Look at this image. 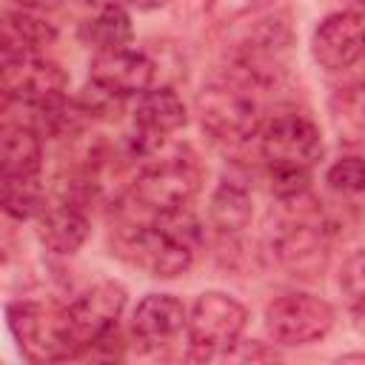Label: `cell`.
Instances as JSON below:
<instances>
[{
	"instance_id": "cell-20",
	"label": "cell",
	"mask_w": 365,
	"mask_h": 365,
	"mask_svg": "<svg viewBox=\"0 0 365 365\" xmlns=\"http://www.w3.org/2000/svg\"><path fill=\"white\" fill-rule=\"evenodd\" d=\"M3 188V211L14 220H29L34 214H43V185L37 177H11L0 182Z\"/></svg>"
},
{
	"instance_id": "cell-2",
	"label": "cell",
	"mask_w": 365,
	"mask_h": 365,
	"mask_svg": "<svg viewBox=\"0 0 365 365\" xmlns=\"http://www.w3.org/2000/svg\"><path fill=\"white\" fill-rule=\"evenodd\" d=\"M200 242V220L185 205L154 214L151 222L140 225L125 240V251H131V259L154 277H177L194 262Z\"/></svg>"
},
{
	"instance_id": "cell-18",
	"label": "cell",
	"mask_w": 365,
	"mask_h": 365,
	"mask_svg": "<svg viewBox=\"0 0 365 365\" xmlns=\"http://www.w3.org/2000/svg\"><path fill=\"white\" fill-rule=\"evenodd\" d=\"M208 217H211V225L220 234H237L251 220V197H248V191L242 185L225 180L211 197Z\"/></svg>"
},
{
	"instance_id": "cell-6",
	"label": "cell",
	"mask_w": 365,
	"mask_h": 365,
	"mask_svg": "<svg viewBox=\"0 0 365 365\" xmlns=\"http://www.w3.org/2000/svg\"><path fill=\"white\" fill-rule=\"evenodd\" d=\"M200 168L194 163V157H182V154H168L163 160L148 163L134 185H131V197L140 208L160 214V211H174V208H185L197 188H200Z\"/></svg>"
},
{
	"instance_id": "cell-26",
	"label": "cell",
	"mask_w": 365,
	"mask_h": 365,
	"mask_svg": "<svg viewBox=\"0 0 365 365\" xmlns=\"http://www.w3.org/2000/svg\"><path fill=\"white\" fill-rule=\"evenodd\" d=\"M23 3V9H51V6H57V0H20Z\"/></svg>"
},
{
	"instance_id": "cell-9",
	"label": "cell",
	"mask_w": 365,
	"mask_h": 365,
	"mask_svg": "<svg viewBox=\"0 0 365 365\" xmlns=\"http://www.w3.org/2000/svg\"><path fill=\"white\" fill-rule=\"evenodd\" d=\"M123 308H125V288L111 279L91 285L66 308V319L74 342L80 345V354L117 328V317L123 314Z\"/></svg>"
},
{
	"instance_id": "cell-19",
	"label": "cell",
	"mask_w": 365,
	"mask_h": 365,
	"mask_svg": "<svg viewBox=\"0 0 365 365\" xmlns=\"http://www.w3.org/2000/svg\"><path fill=\"white\" fill-rule=\"evenodd\" d=\"M131 17L123 6L108 3L106 9H100V14L94 20H88L86 26V40L91 46H97V51H117L125 48L131 43Z\"/></svg>"
},
{
	"instance_id": "cell-3",
	"label": "cell",
	"mask_w": 365,
	"mask_h": 365,
	"mask_svg": "<svg viewBox=\"0 0 365 365\" xmlns=\"http://www.w3.org/2000/svg\"><path fill=\"white\" fill-rule=\"evenodd\" d=\"M202 128L220 143H245L259 131V103L251 83L234 77L202 88L200 94Z\"/></svg>"
},
{
	"instance_id": "cell-21",
	"label": "cell",
	"mask_w": 365,
	"mask_h": 365,
	"mask_svg": "<svg viewBox=\"0 0 365 365\" xmlns=\"http://www.w3.org/2000/svg\"><path fill=\"white\" fill-rule=\"evenodd\" d=\"M331 111L345 140L365 143V86L339 88L331 100Z\"/></svg>"
},
{
	"instance_id": "cell-13",
	"label": "cell",
	"mask_w": 365,
	"mask_h": 365,
	"mask_svg": "<svg viewBox=\"0 0 365 365\" xmlns=\"http://www.w3.org/2000/svg\"><path fill=\"white\" fill-rule=\"evenodd\" d=\"M185 308L177 297L171 294H148L131 317V334L137 342H143L145 348L163 345L165 339H171L177 331H182L185 325Z\"/></svg>"
},
{
	"instance_id": "cell-10",
	"label": "cell",
	"mask_w": 365,
	"mask_h": 365,
	"mask_svg": "<svg viewBox=\"0 0 365 365\" xmlns=\"http://www.w3.org/2000/svg\"><path fill=\"white\" fill-rule=\"evenodd\" d=\"M314 57L328 71L351 68L365 57V17L356 11H336L314 31Z\"/></svg>"
},
{
	"instance_id": "cell-12",
	"label": "cell",
	"mask_w": 365,
	"mask_h": 365,
	"mask_svg": "<svg viewBox=\"0 0 365 365\" xmlns=\"http://www.w3.org/2000/svg\"><path fill=\"white\" fill-rule=\"evenodd\" d=\"M157 66L143 51L117 48V51H97L91 60V83L111 91L114 97H128L137 91H148L154 83Z\"/></svg>"
},
{
	"instance_id": "cell-17",
	"label": "cell",
	"mask_w": 365,
	"mask_h": 365,
	"mask_svg": "<svg viewBox=\"0 0 365 365\" xmlns=\"http://www.w3.org/2000/svg\"><path fill=\"white\" fill-rule=\"evenodd\" d=\"M57 37V29L40 17L34 9H17L6 14L3 23V54L17 51H37L40 46H48Z\"/></svg>"
},
{
	"instance_id": "cell-25",
	"label": "cell",
	"mask_w": 365,
	"mask_h": 365,
	"mask_svg": "<svg viewBox=\"0 0 365 365\" xmlns=\"http://www.w3.org/2000/svg\"><path fill=\"white\" fill-rule=\"evenodd\" d=\"M131 6H137L140 11H151V9H160L165 0H128Z\"/></svg>"
},
{
	"instance_id": "cell-27",
	"label": "cell",
	"mask_w": 365,
	"mask_h": 365,
	"mask_svg": "<svg viewBox=\"0 0 365 365\" xmlns=\"http://www.w3.org/2000/svg\"><path fill=\"white\" fill-rule=\"evenodd\" d=\"M359 3H362V6H365V0H359Z\"/></svg>"
},
{
	"instance_id": "cell-16",
	"label": "cell",
	"mask_w": 365,
	"mask_h": 365,
	"mask_svg": "<svg viewBox=\"0 0 365 365\" xmlns=\"http://www.w3.org/2000/svg\"><path fill=\"white\" fill-rule=\"evenodd\" d=\"M37 234L54 254H74L88 237V220L74 205H54L43 211Z\"/></svg>"
},
{
	"instance_id": "cell-24",
	"label": "cell",
	"mask_w": 365,
	"mask_h": 365,
	"mask_svg": "<svg viewBox=\"0 0 365 365\" xmlns=\"http://www.w3.org/2000/svg\"><path fill=\"white\" fill-rule=\"evenodd\" d=\"M268 3H274V0H211V3H208V14H211V20H217V23H234V20H240V17L257 14V11L265 9Z\"/></svg>"
},
{
	"instance_id": "cell-23",
	"label": "cell",
	"mask_w": 365,
	"mask_h": 365,
	"mask_svg": "<svg viewBox=\"0 0 365 365\" xmlns=\"http://www.w3.org/2000/svg\"><path fill=\"white\" fill-rule=\"evenodd\" d=\"M339 285L345 291V297L365 311V251H356L354 257L345 259L342 274H339Z\"/></svg>"
},
{
	"instance_id": "cell-11",
	"label": "cell",
	"mask_w": 365,
	"mask_h": 365,
	"mask_svg": "<svg viewBox=\"0 0 365 365\" xmlns=\"http://www.w3.org/2000/svg\"><path fill=\"white\" fill-rule=\"evenodd\" d=\"M274 254L279 265L299 279L322 277L328 265V242L322 228L311 222H288L274 237Z\"/></svg>"
},
{
	"instance_id": "cell-1",
	"label": "cell",
	"mask_w": 365,
	"mask_h": 365,
	"mask_svg": "<svg viewBox=\"0 0 365 365\" xmlns=\"http://www.w3.org/2000/svg\"><path fill=\"white\" fill-rule=\"evenodd\" d=\"M259 151L279 200L302 197L314 163L322 157L319 128L302 114H277L259 128Z\"/></svg>"
},
{
	"instance_id": "cell-15",
	"label": "cell",
	"mask_w": 365,
	"mask_h": 365,
	"mask_svg": "<svg viewBox=\"0 0 365 365\" xmlns=\"http://www.w3.org/2000/svg\"><path fill=\"white\" fill-rule=\"evenodd\" d=\"M43 163L40 131L23 123H6L0 134V168L3 180L11 177H37Z\"/></svg>"
},
{
	"instance_id": "cell-7",
	"label": "cell",
	"mask_w": 365,
	"mask_h": 365,
	"mask_svg": "<svg viewBox=\"0 0 365 365\" xmlns=\"http://www.w3.org/2000/svg\"><path fill=\"white\" fill-rule=\"evenodd\" d=\"M334 325V308L311 294H282L265 308V328L282 345H308Z\"/></svg>"
},
{
	"instance_id": "cell-8",
	"label": "cell",
	"mask_w": 365,
	"mask_h": 365,
	"mask_svg": "<svg viewBox=\"0 0 365 365\" xmlns=\"http://www.w3.org/2000/svg\"><path fill=\"white\" fill-rule=\"evenodd\" d=\"M66 71L54 63L40 57L37 51H17L3 54V100L6 106H40L48 100L63 97L66 91Z\"/></svg>"
},
{
	"instance_id": "cell-22",
	"label": "cell",
	"mask_w": 365,
	"mask_h": 365,
	"mask_svg": "<svg viewBox=\"0 0 365 365\" xmlns=\"http://www.w3.org/2000/svg\"><path fill=\"white\" fill-rule=\"evenodd\" d=\"M325 180L339 194H365V160L362 157H342L328 168Z\"/></svg>"
},
{
	"instance_id": "cell-14",
	"label": "cell",
	"mask_w": 365,
	"mask_h": 365,
	"mask_svg": "<svg viewBox=\"0 0 365 365\" xmlns=\"http://www.w3.org/2000/svg\"><path fill=\"white\" fill-rule=\"evenodd\" d=\"M134 125L140 137L165 140V134L185 125V106L171 88H151L137 100Z\"/></svg>"
},
{
	"instance_id": "cell-4",
	"label": "cell",
	"mask_w": 365,
	"mask_h": 365,
	"mask_svg": "<svg viewBox=\"0 0 365 365\" xmlns=\"http://www.w3.org/2000/svg\"><path fill=\"white\" fill-rule=\"evenodd\" d=\"M245 308L220 291H205L197 297L191 314H188V348L191 359H214L220 354H231L237 348L240 334L245 328Z\"/></svg>"
},
{
	"instance_id": "cell-5",
	"label": "cell",
	"mask_w": 365,
	"mask_h": 365,
	"mask_svg": "<svg viewBox=\"0 0 365 365\" xmlns=\"http://www.w3.org/2000/svg\"><path fill=\"white\" fill-rule=\"evenodd\" d=\"M6 314H9V325H11L14 339L20 342V348L31 359L57 362V359L80 356V345L71 336L66 308L51 311L40 302L20 299V302H9Z\"/></svg>"
}]
</instances>
